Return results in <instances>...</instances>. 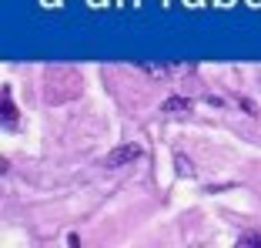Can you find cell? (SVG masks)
<instances>
[{
	"instance_id": "obj_1",
	"label": "cell",
	"mask_w": 261,
	"mask_h": 248,
	"mask_svg": "<svg viewBox=\"0 0 261 248\" xmlns=\"http://www.w3.org/2000/svg\"><path fill=\"white\" fill-rule=\"evenodd\" d=\"M138 155H141L138 144H124V147H117V151H111L104 164H108V168H121V164H127V161H138Z\"/></svg>"
},
{
	"instance_id": "obj_2",
	"label": "cell",
	"mask_w": 261,
	"mask_h": 248,
	"mask_svg": "<svg viewBox=\"0 0 261 248\" xmlns=\"http://www.w3.org/2000/svg\"><path fill=\"white\" fill-rule=\"evenodd\" d=\"M164 114H174V117L191 114V101H188V97H168V101H164Z\"/></svg>"
},
{
	"instance_id": "obj_3",
	"label": "cell",
	"mask_w": 261,
	"mask_h": 248,
	"mask_svg": "<svg viewBox=\"0 0 261 248\" xmlns=\"http://www.w3.org/2000/svg\"><path fill=\"white\" fill-rule=\"evenodd\" d=\"M4 121H17V108H14V101H10L7 87H4Z\"/></svg>"
},
{
	"instance_id": "obj_4",
	"label": "cell",
	"mask_w": 261,
	"mask_h": 248,
	"mask_svg": "<svg viewBox=\"0 0 261 248\" xmlns=\"http://www.w3.org/2000/svg\"><path fill=\"white\" fill-rule=\"evenodd\" d=\"M174 164H177V175H194V168H191V161H188V158L177 155V158H174Z\"/></svg>"
},
{
	"instance_id": "obj_5",
	"label": "cell",
	"mask_w": 261,
	"mask_h": 248,
	"mask_svg": "<svg viewBox=\"0 0 261 248\" xmlns=\"http://www.w3.org/2000/svg\"><path fill=\"white\" fill-rule=\"evenodd\" d=\"M241 241H245V245H258V248H261V235H254V232L241 235Z\"/></svg>"
}]
</instances>
